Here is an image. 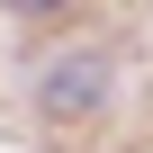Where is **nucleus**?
Here are the masks:
<instances>
[{"instance_id": "obj_1", "label": "nucleus", "mask_w": 153, "mask_h": 153, "mask_svg": "<svg viewBox=\"0 0 153 153\" xmlns=\"http://www.w3.org/2000/svg\"><path fill=\"white\" fill-rule=\"evenodd\" d=\"M63 63H72V72H45V108H90V99L108 90L99 63H90V54H63Z\"/></svg>"}]
</instances>
